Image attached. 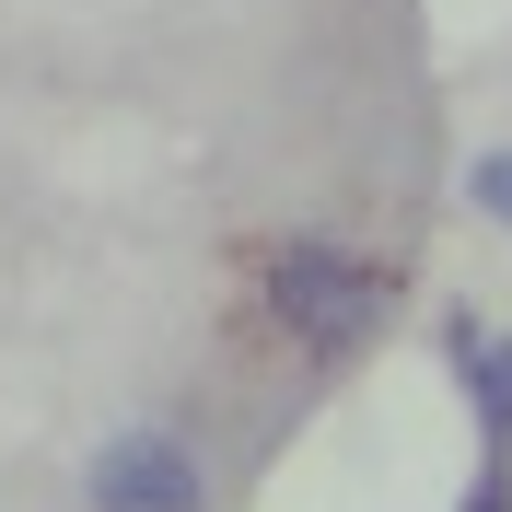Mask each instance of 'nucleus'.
<instances>
[{"label": "nucleus", "mask_w": 512, "mask_h": 512, "mask_svg": "<svg viewBox=\"0 0 512 512\" xmlns=\"http://www.w3.org/2000/svg\"><path fill=\"white\" fill-rule=\"evenodd\" d=\"M466 512H512V454H478V489H466Z\"/></svg>", "instance_id": "obj_5"}, {"label": "nucleus", "mask_w": 512, "mask_h": 512, "mask_svg": "<svg viewBox=\"0 0 512 512\" xmlns=\"http://www.w3.org/2000/svg\"><path fill=\"white\" fill-rule=\"evenodd\" d=\"M466 198H478V222L512 233V152H478V163H466Z\"/></svg>", "instance_id": "obj_4"}, {"label": "nucleus", "mask_w": 512, "mask_h": 512, "mask_svg": "<svg viewBox=\"0 0 512 512\" xmlns=\"http://www.w3.org/2000/svg\"><path fill=\"white\" fill-rule=\"evenodd\" d=\"M94 512H210V466H198L175 431H117L82 478Z\"/></svg>", "instance_id": "obj_2"}, {"label": "nucleus", "mask_w": 512, "mask_h": 512, "mask_svg": "<svg viewBox=\"0 0 512 512\" xmlns=\"http://www.w3.org/2000/svg\"><path fill=\"white\" fill-rule=\"evenodd\" d=\"M268 315H280L315 361H338V350H361V326L384 315V280L361 268V256H338V245L303 233V245L268 256Z\"/></svg>", "instance_id": "obj_1"}, {"label": "nucleus", "mask_w": 512, "mask_h": 512, "mask_svg": "<svg viewBox=\"0 0 512 512\" xmlns=\"http://www.w3.org/2000/svg\"><path fill=\"white\" fill-rule=\"evenodd\" d=\"M443 361H454V384H466V408H478V443L512 454V338L478 326V315H443Z\"/></svg>", "instance_id": "obj_3"}]
</instances>
